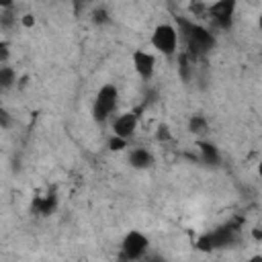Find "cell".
<instances>
[{"instance_id":"cell-7","label":"cell","mask_w":262,"mask_h":262,"mask_svg":"<svg viewBox=\"0 0 262 262\" xmlns=\"http://www.w3.org/2000/svg\"><path fill=\"white\" fill-rule=\"evenodd\" d=\"M131 61H133V68H135V72L139 74L141 80H151V76L156 72V57L149 51L135 49L131 53Z\"/></svg>"},{"instance_id":"cell-19","label":"cell","mask_w":262,"mask_h":262,"mask_svg":"<svg viewBox=\"0 0 262 262\" xmlns=\"http://www.w3.org/2000/svg\"><path fill=\"white\" fill-rule=\"evenodd\" d=\"M0 119H2V127H8L10 119H8V113H6V111H2V113H0Z\"/></svg>"},{"instance_id":"cell-11","label":"cell","mask_w":262,"mask_h":262,"mask_svg":"<svg viewBox=\"0 0 262 262\" xmlns=\"http://www.w3.org/2000/svg\"><path fill=\"white\" fill-rule=\"evenodd\" d=\"M53 207H55V196H53V194H45V196L35 199V209H37L41 215L51 213V211H53Z\"/></svg>"},{"instance_id":"cell-21","label":"cell","mask_w":262,"mask_h":262,"mask_svg":"<svg viewBox=\"0 0 262 262\" xmlns=\"http://www.w3.org/2000/svg\"><path fill=\"white\" fill-rule=\"evenodd\" d=\"M258 29H260V33H262V12H260V16H258Z\"/></svg>"},{"instance_id":"cell-16","label":"cell","mask_w":262,"mask_h":262,"mask_svg":"<svg viewBox=\"0 0 262 262\" xmlns=\"http://www.w3.org/2000/svg\"><path fill=\"white\" fill-rule=\"evenodd\" d=\"M6 59H8V43L2 41V43H0V61L6 63Z\"/></svg>"},{"instance_id":"cell-1","label":"cell","mask_w":262,"mask_h":262,"mask_svg":"<svg viewBox=\"0 0 262 262\" xmlns=\"http://www.w3.org/2000/svg\"><path fill=\"white\" fill-rule=\"evenodd\" d=\"M176 27H178L180 39L186 45L188 57H194V59L203 57L215 47V35L207 27H203L194 20H188L184 16H176Z\"/></svg>"},{"instance_id":"cell-15","label":"cell","mask_w":262,"mask_h":262,"mask_svg":"<svg viewBox=\"0 0 262 262\" xmlns=\"http://www.w3.org/2000/svg\"><path fill=\"white\" fill-rule=\"evenodd\" d=\"M92 20H94V23H98V25H102V23H106V20H108V14H106L102 8H98V10H94V12H92Z\"/></svg>"},{"instance_id":"cell-13","label":"cell","mask_w":262,"mask_h":262,"mask_svg":"<svg viewBox=\"0 0 262 262\" xmlns=\"http://www.w3.org/2000/svg\"><path fill=\"white\" fill-rule=\"evenodd\" d=\"M188 131L194 133V135H203L207 133V121L203 115H192L190 121H188Z\"/></svg>"},{"instance_id":"cell-18","label":"cell","mask_w":262,"mask_h":262,"mask_svg":"<svg viewBox=\"0 0 262 262\" xmlns=\"http://www.w3.org/2000/svg\"><path fill=\"white\" fill-rule=\"evenodd\" d=\"M20 23H23V27H33L35 25V16L33 14H25Z\"/></svg>"},{"instance_id":"cell-9","label":"cell","mask_w":262,"mask_h":262,"mask_svg":"<svg viewBox=\"0 0 262 262\" xmlns=\"http://www.w3.org/2000/svg\"><path fill=\"white\" fill-rule=\"evenodd\" d=\"M129 164L133 168H137V170H143V168H149L154 164V156L145 147H135L129 154Z\"/></svg>"},{"instance_id":"cell-2","label":"cell","mask_w":262,"mask_h":262,"mask_svg":"<svg viewBox=\"0 0 262 262\" xmlns=\"http://www.w3.org/2000/svg\"><path fill=\"white\" fill-rule=\"evenodd\" d=\"M119 104V90L115 84H104L100 86V90L94 96L92 102V117L96 123H104L117 108Z\"/></svg>"},{"instance_id":"cell-8","label":"cell","mask_w":262,"mask_h":262,"mask_svg":"<svg viewBox=\"0 0 262 262\" xmlns=\"http://www.w3.org/2000/svg\"><path fill=\"white\" fill-rule=\"evenodd\" d=\"M139 111H131V113H123L119 115L115 121H113V133L123 137V139H129L135 129H137V121H139Z\"/></svg>"},{"instance_id":"cell-20","label":"cell","mask_w":262,"mask_h":262,"mask_svg":"<svg viewBox=\"0 0 262 262\" xmlns=\"http://www.w3.org/2000/svg\"><path fill=\"white\" fill-rule=\"evenodd\" d=\"M14 0H0V8H12Z\"/></svg>"},{"instance_id":"cell-12","label":"cell","mask_w":262,"mask_h":262,"mask_svg":"<svg viewBox=\"0 0 262 262\" xmlns=\"http://www.w3.org/2000/svg\"><path fill=\"white\" fill-rule=\"evenodd\" d=\"M14 82H16L14 70H12L10 66H2V68H0V86H2V90H8Z\"/></svg>"},{"instance_id":"cell-22","label":"cell","mask_w":262,"mask_h":262,"mask_svg":"<svg viewBox=\"0 0 262 262\" xmlns=\"http://www.w3.org/2000/svg\"><path fill=\"white\" fill-rule=\"evenodd\" d=\"M258 174H260V178H262V160H260V164H258Z\"/></svg>"},{"instance_id":"cell-17","label":"cell","mask_w":262,"mask_h":262,"mask_svg":"<svg viewBox=\"0 0 262 262\" xmlns=\"http://www.w3.org/2000/svg\"><path fill=\"white\" fill-rule=\"evenodd\" d=\"M158 139L162 141V139H170V129L166 127V125H160L158 127Z\"/></svg>"},{"instance_id":"cell-10","label":"cell","mask_w":262,"mask_h":262,"mask_svg":"<svg viewBox=\"0 0 262 262\" xmlns=\"http://www.w3.org/2000/svg\"><path fill=\"white\" fill-rule=\"evenodd\" d=\"M196 147H199V151H201L203 162H207V164H211V166H219L221 156H219V149H217L213 143L199 139V141H196Z\"/></svg>"},{"instance_id":"cell-5","label":"cell","mask_w":262,"mask_h":262,"mask_svg":"<svg viewBox=\"0 0 262 262\" xmlns=\"http://www.w3.org/2000/svg\"><path fill=\"white\" fill-rule=\"evenodd\" d=\"M147 246H149L147 235L137 229H131L121 242V256L125 260H139V258H143Z\"/></svg>"},{"instance_id":"cell-6","label":"cell","mask_w":262,"mask_h":262,"mask_svg":"<svg viewBox=\"0 0 262 262\" xmlns=\"http://www.w3.org/2000/svg\"><path fill=\"white\" fill-rule=\"evenodd\" d=\"M235 8H237V0H215L207 8V14L219 29H229L235 16Z\"/></svg>"},{"instance_id":"cell-4","label":"cell","mask_w":262,"mask_h":262,"mask_svg":"<svg viewBox=\"0 0 262 262\" xmlns=\"http://www.w3.org/2000/svg\"><path fill=\"white\" fill-rule=\"evenodd\" d=\"M235 233H237V227H235L233 223H229V225L217 227V229H213L211 233L203 235V237L199 239L196 246H199L201 250H217V248H225V246H229V244L235 242Z\"/></svg>"},{"instance_id":"cell-3","label":"cell","mask_w":262,"mask_h":262,"mask_svg":"<svg viewBox=\"0 0 262 262\" xmlns=\"http://www.w3.org/2000/svg\"><path fill=\"white\" fill-rule=\"evenodd\" d=\"M178 41L180 33L178 27L172 23H160L151 33V45L164 55H174L178 49Z\"/></svg>"},{"instance_id":"cell-14","label":"cell","mask_w":262,"mask_h":262,"mask_svg":"<svg viewBox=\"0 0 262 262\" xmlns=\"http://www.w3.org/2000/svg\"><path fill=\"white\" fill-rule=\"evenodd\" d=\"M108 147H111L113 151H121L123 147H127V139H123V137H119V135H113V137L108 139Z\"/></svg>"}]
</instances>
